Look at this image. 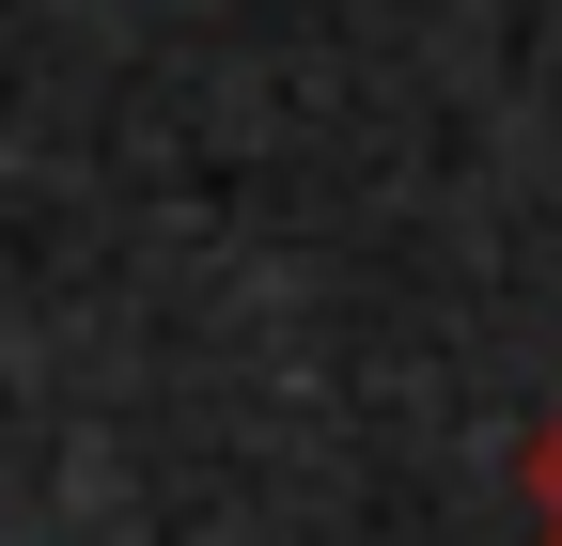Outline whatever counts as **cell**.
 I'll list each match as a JSON object with an SVG mask.
<instances>
[{
  "label": "cell",
  "mask_w": 562,
  "mask_h": 546,
  "mask_svg": "<svg viewBox=\"0 0 562 546\" xmlns=\"http://www.w3.org/2000/svg\"><path fill=\"white\" fill-rule=\"evenodd\" d=\"M516 485H531V531H562V406L531 422V453H516Z\"/></svg>",
  "instance_id": "1"
},
{
  "label": "cell",
  "mask_w": 562,
  "mask_h": 546,
  "mask_svg": "<svg viewBox=\"0 0 562 546\" xmlns=\"http://www.w3.org/2000/svg\"><path fill=\"white\" fill-rule=\"evenodd\" d=\"M531 546H562V531H531Z\"/></svg>",
  "instance_id": "2"
}]
</instances>
